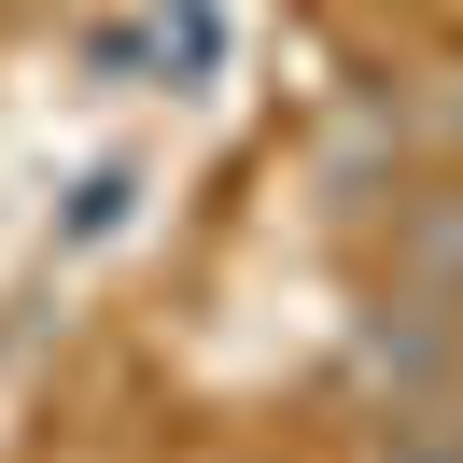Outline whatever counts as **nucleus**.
Returning <instances> with one entry per match:
<instances>
[{
    "label": "nucleus",
    "instance_id": "1",
    "mask_svg": "<svg viewBox=\"0 0 463 463\" xmlns=\"http://www.w3.org/2000/svg\"><path fill=\"white\" fill-rule=\"evenodd\" d=\"M351 379L393 407H449L463 393V309H435V295H379L365 323H351Z\"/></svg>",
    "mask_w": 463,
    "mask_h": 463
},
{
    "label": "nucleus",
    "instance_id": "2",
    "mask_svg": "<svg viewBox=\"0 0 463 463\" xmlns=\"http://www.w3.org/2000/svg\"><path fill=\"white\" fill-rule=\"evenodd\" d=\"M365 463H463V407H379Z\"/></svg>",
    "mask_w": 463,
    "mask_h": 463
},
{
    "label": "nucleus",
    "instance_id": "3",
    "mask_svg": "<svg viewBox=\"0 0 463 463\" xmlns=\"http://www.w3.org/2000/svg\"><path fill=\"white\" fill-rule=\"evenodd\" d=\"M127 197H141V169H99V183H85V211H71V239H113V225H127Z\"/></svg>",
    "mask_w": 463,
    "mask_h": 463
}]
</instances>
